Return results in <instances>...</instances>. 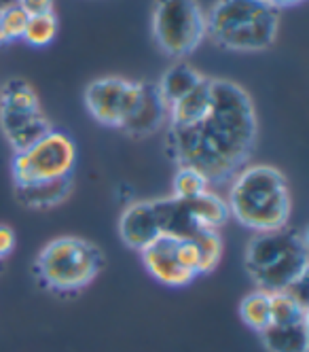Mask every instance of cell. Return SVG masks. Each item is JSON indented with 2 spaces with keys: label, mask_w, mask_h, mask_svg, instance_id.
<instances>
[{
  "label": "cell",
  "mask_w": 309,
  "mask_h": 352,
  "mask_svg": "<svg viewBox=\"0 0 309 352\" xmlns=\"http://www.w3.org/2000/svg\"><path fill=\"white\" fill-rule=\"evenodd\" d=\"M203 79V74L197 72L193 66L180 62L176 66H170L157 83V89L161 94V98L165 100V104L172 107L174 102H178L180 98H185L191 89H195V85Z\"/></svg>",
  "instance_id": "15"
},
{
  "label": "cell",
  "mask_w": 309,
  "mask_h": 352,
  "mask_svg": "<svg viewBox=\"0 0 309 352\" xmlns=\"http://www.w3.org/2000/svg\"><path fill=\"white\" fill-rule=\"evenodd\" d=\"M240 316L256 333L267 329L271 324V293L261 289L248 293L240 304Z\"/></svg>",
  "instance_id": "16"
},
{
  "label": "cell",
  "mask_w": 309,
  "mask_h": 352,
  "mask_svg": "<svg viewBox=\"0 0 309 352\" xmlns=\"http://www.w3.org/2000/svg\"><path fill=\"white\" fill-rule=\"evenodd\" d=\"M259 119L250 94L236 81L205 77L168 107L165 151L178 168H193L210 185L231 181L250 160Z\"/></svg>",
  "instance_id": "1"
},
{
  "label": "cell",
  "mask_w": 309,
  "mask_h": 352,
  "mask_svg": "<svg viewBox=\"0 0 309 352\" xmlns=\"http://www.w3.org/2000/svg\"><path fill=\"white\" fill-rule=\"evenodd\" d=\"M279 30V9L269 0H216L205 13V36L229 52H265Z\"/></svg>",
  "instance_id": "4"
},
{
  "label": "cell",
  "mask_w": 309,
  "mask_h": 352,
  "mask_svg": "<svg viewBox=\"0 0 309 352\" xmlns=\"http://www.w3.org/2000/svg\"><path fill=\"white\" fill-rule=\"evenodd\" d=\"M15 248V232L9 225H0V259H5Z\"/></svg>",
  "instance_id": "23"
},
{
  "label": "cell",
  "mask_w": 309,
  "mask_h": 352,
  "mask_svg": "<svg viewBox=\"0 0 309 352\" xmlns=\"http://www.w3.org/2000/svg\"><path fill=\"white\" fill-rule=\"evenodd\" d=\"M244 265L261 291L282 293L299 287L309 270L307 234L297 228L256 234L246 244Z\"/></svg>",
  "instance_id": "3"
},
{
  "label": "cell",
  "mask_w": 309,
  "mask_h": 352,
  "mask_svg": "<svg viewBox=\"0 0 309 352\" xmlns=\"http://www.w3.org/2000/svg\"><path fill=\"white\" fill-rule=\"evenodd\" d=\"M227 208L229 217L254 234L286 228L293 212L286 176L267 164L242 168L231 179Z\"/></svg>",
  "instance_id": "2"
},
{
  "label": "cell",
  "mask_w": 309,
  "mask_h": 352,
  "mask_svg": "<svg viewBox=\"0 0 309 352\" xmlns=\"http://www.w3.org/2000/svg\"><path fill=\"white\" fill-rule=\"evenodd\" d=\"M140 257L146 272L165 287H187L197 278L180 263L176 236L161 234L140 250Z\"/></svg>",
  "instance_id": "9"
},
{
  "label": "cell",
  "mask_w": 309,
  "mask_h": 352,
  "mask_svg": "<svg viewBox=\"0 0 309 352\" xmlns=\"http://www.w3.org/2000/svg\"><path fill=\"white\" fill-rule=\"evenodd\" d=\"M259 336L267 352H309V320L269 324Z\"/></svg>",
  "instance_id": "13"
},
{
  "label": "cell",
  "mask_w": 309,
  "mask_h": 352,
  "mask_svg": "<svg viewBox=\"0 0 309 352\" xmlns=\"http://www.w3.org/2000/svg\"><path fill=\"white\" fill-rule=\"evenodd\" d=\"M152 38L170 58H187L205 41V11L199 0H154Z\"/></svg>",
  "instance_id": "6"
},
{
  "label": "cell",
  "mask_w": 309,
  "mask_h": 352,
  "mask_svg": "<svg viewBox=\"0 0 309 352\" xmlns=\"http://www.w3.org/2000/svg\"><path fill=\"white\" fill-rule=\"evenodd\" d=\"M56 34H58V19L54 13L34 15V17H28L21 41H25L32 47H47L54 43Z\"/></svg>",
  "instance_id": "20"
},
{
  "label": "cell",
  "mask_w": 309,
  "mask_h": 352,
  "mask_svg": "<svg viewBox=\"0 0 309 352\" xmlns=\"http://www.w3.org/2000/svg\"><path fill=\"white\" fill-rule=\"evenodd\" d=\"M119 236L123 244L132 250H140L150 244L154 238L161 236L157 208L154 199H144V202H132L119 219Z\"/></svg>",
  "instance_id": "12"
},
{
  "label": "cell",
  "mask_w": 309,
  "mask_h": 352,
  "mask_svg": "<svg viewBox=\"0 0 309 352\" xmlns=\"http://www.w3.org/2000/svg\"><path fill=\"white\" fill-rule=\"evenodd\" d=\"M210 183L203 174H199L193 168H178L174 174V185H172V197L176 199H193L201 193L210 191Z\"/></svg>",
  "instance_id": "19"
},
{
  "label": "cell",
  "mask_w": 309,
  "mask_h": 352,
  "mask_svg": "<svg viewBox=\"0 0 309 352\" xmlns=\"http://www.w3.org/2000/svg\"><path fill=\"white\" fill-rule=\"evenodd\" d=\"M102 267H104L102 250L93 242L74 236L51 240L34 263L43 285L58 293H74L89 287Z\"/></svg>",
  "instance_id": "5"
},
{
  "label": "cell",
  "mask_w": 309,
  "mask_h": 352,
  "mask_svg": "<svg viewBox=\"0 0 309 352\" xmlns=\"http://www.w3.org/2000/svg\"><path fill=\"white\" fill-rule=\"evenodd\" d=\"M303 320H309L305 299L295 295V291L271 293V324H293Z\"/></svg>",
  "instance_id": "17"
},
{
  "label": "cell",
  "mask_w": 309,
  "mask_h": 352,
  "mask_svg": "<svg viewBox=\"0 0 309 352\" xmlns=\"http://www.w3.org/2000/svg\"><path fill=\"white\" fill-rule=\"evenodd\" d=\"M138 91L140 81H130L121 77L95 79L85 89V109L98 123L121 130Z\"/></svg>",
  "instance_id": "8"
},
{
  "label": "cell",
  "mask_w": 309,
  "mask_h": 352,
  "mask_svg": "<svg viewBox=\"0 0 309 352\" xmlns=\"http://www.w3.org/2000/svg\"><path fill=\"white\" fill-rule=\"evenodd\" d=\"M25 23H28V15L21 11L19 5H11L0 11V32H3L5 43L21 41Z\"/></svg>",
  "instance_id": "21"
},
{
  "label": "cell",
  "mask_w": 309,
  "mask_h": 352,
  "mask_svg": "<svg viewBox=\"0 0 309 352\" xmlns=\"http://www.w3.org/2000/svg\"><path fill=\"white\" fill-rule=\"evenodd\" d=\"M199 250V263H201V274H210L216 270L222 257V240L218 230H201L191 236Z\"/></svg>",
  "instance_id": "18"
},
{
  "label": "cell",
  "mask_w": 309,
  "mask_h": 352,
  "mask_svg": "<svg viewBox=\"0 0 309 352\" xmlns=\"http://www.w3.org/2000/svg\"><path fill=\"white\" fill-rule=\"evenodd\" d=\"M70 193H72V179L15 187V197L19 199V204L28 208H38V210L62 204Z\"/></svg>",
  "instance_id": "14"
},
{
  "label": "cell",
  "mask_w": 309,
  "mask_h": 352,
  "mask_svg": "<svg viewBox=\"0 0 309 352\" xmlns=\"http://www.w3.org/2000/svg\"><path fill=\"white\" fill-rule=\"evenodd\" d=\"M0 128L15 153L32 146L47 132L54 130L41 109H7L0 107Z\"/></svg>",
  "instance_id": "11"
},
{
  "label": "cell",
  "mask_w": 309,
  "mask_h": 352,
  "mask_svg": "<svg viewBox=\"0 0 309 352\" xmlns=\"http://www.w3.org/2000/svg\"><path fill=\"white\" fill-rule=\"evenodd\" d=\"M76 144L64 132L51 130L32 146L13 155L11 174L15 187L72 179Z\"/></svg>",
  "instance_id": "7"
},
{
  "label": "cell",
  "mask_w": 309,
  "mask_h": 352,
  "mask_svg": "<svg viewBox=\"0 0 309 352\" xmlns=\"http://www.w3.org/2000/svg\"><path fill=\"white\" fill-rule=\"evenodd\" d=\"M168 123V104L161 98L157 83L140 81V91L127 113L121 130L132 138H148Z\"/></svg>",
  "instance_id": "10"
},
{
  "label": "cell",
  "mask_w": 309,
  "mask_h": 352,
  "mask_svg": "<svg viewBox=\"0 0 309 352\" xmlns=\"http://www.w3.org/2000/svg\"><path fill=\"white\" fill-rule=\"evenodd\" d=\"M271 5H275L277 9H284V7H295L299 3H303V0H269Z\"/></svg>",
  "instance_id": "24"
},
{
  "label": "cell",
  "mask_w": 309,
  "mask_h": 352,
  "mask_svg": "<svg viewBox=\"0 0 309 352\" xmlns=\"http://www.w3.org/2000/svg\"><path fill=\"white\" fill-rule=\"evenodd\" d=\"M17 5L28 17L54 13V0H17Z\"/></svg>",
  "instance_id": "22"
},
{
  "label": "cell",
  "mask_w": 309,
  "mask_h": 352,
  "mask_svg": "<svg viewBox=\"0 0 309 352\" xmlns=\"http://www.w3.org/2000/svg\"><path fill=\"white\" fill-rule=\"evenodd\" d=\"M11 5H17V0H0V11L7 9V7H11Z\"/></svg>",
  "instance_id": "25"
}]
</instances>
